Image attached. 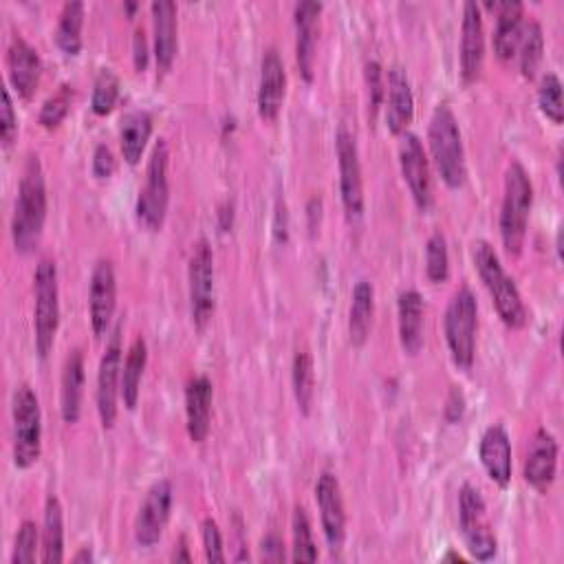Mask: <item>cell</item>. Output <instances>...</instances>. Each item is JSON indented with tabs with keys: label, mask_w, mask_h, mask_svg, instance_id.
Returning <instances> with one entry per match:
<instances>
[{
	"label": "cell",
	"mask_w": 564,
	"mask_h": 564,
	"mask_svg": "<svg viewBox=\"0 0 564 564\" xmlns=\"http://www.w3.org/2000/svg\"><path fill=\"white\" fill-rule=\"evenodd\" d=\"M46 220V181L37 154H29L22 167L18 196L11 216V238L15 251L29 253L40 245Z\"/></svg>",
	"instance_id": "obj_1"
},
{
	"label": "cell",
	"mask_w": 564,
	"mask_h": 564,
	"mask_svg": "<svg viewBox=\"0 0 564 564\" xmlns=\"http://www.w3.org/2000/svg\"><path fill=\"white\" fill-rule=\"evenodd\" d=\"M427 143H430L432 161L443 183L452 189L463 187L467 178L465 148H463L458 121L447 104H438L434 108L427 126Z\"/></svg>",
	"instance_id": "obj_2"
},
{
	"label": "cell",
	"mask_w": 564,
	"mask_h": 564,
	"mask_svg": "<svg viewBox=\"0 0 564 564\" xmlns=\"http://www.w3.org/2000/svg\"><path fill=\"white\" fill-rule=\"evenodd\" d=\"M533 205V185L520 161H513L505 172V194L500 205V238L509 256H520L527 238V223Z\"/></svg>",
	"instance_id": "obj_3"
},
{
	"label": "cell",
	"mask_w": 564,
	"mask_h": 564,
	"mask_svg": "<svg viewBox=\"0 0 564 564\" xmlns=\"http://www.w3.org/2000/svg\"><path fill=\"white\" fill-rule=\"evenodd\" d=\"M474 264L485 289L491 295V302L500 315V319L509 328H522L527 324V308L520 297L516 282L509 278L505 267L500 264L498 253L485 240L474 242Z\"/></svg>",
	"instance_id": "obj_4"
},
{
	"label": "cell",
	"mask_w": 564,
	"mask_h": 564,
	"mask_svg": "<svg viewBox=\"0 0 564 564\" xmlns=\"http://www.w3.org/2000/svg\"><path fill=\"white\" fill-rule=\"evenodd\" d=\"M445 341L449 357L456 368L469 370L476 352V328H478V304L469 286H460L445 308Z\"/></svg>",
	"instance_id": "obj_5"
},
{
	"label": "cell",
	"mask_w": 564,
	"mask_h": 564,
	"mask_svg": "<svg viewBox=\"0 0 564 564\" xmlns=\"http://www.w3.org/2000/svg\"><path fill=\"white\" fill-rule=\"evenodd\" d=\"M33 328H35V350L44 359L55 341L59 326V289H57V267L55 260L42 258L33 273Z\"/></svg>",
	"instance_id": "obj_6"
},
{
	"label": "cell",
	"mask_w": 564,
	"mask_h": 564,
	"mask_svg": "<svg viewBox=\"0 0 564 564\" xmlns=\"http://www.w3.org/2000/svg\"><path fill=\"white\" fill-rule=\"evenodd\" d=\"M13 416V463L20 469L31 467L42 454V412L35 392L18 386L11 399Z\"/></svg>",
	"instance_id": "obj_7"
},
{
	"label": "cell",
	"mask_w": 564,
	"mask_h": 564,
	"mask_svg": "<svg viewBox=\"0 0 564 564\" xmlns=\"http://www.w3.org/2000/svg\"><path fill=\"white\" fill-rule=\"evenodd\" d=\"M167 159H170L167 143L159 139L150 152L148 167H145V183L139 189V198H137V218L150 231H159L167 214V200H170Z\"/></svg>",
	"instance_id": "obj_8"
},
{
	"label": "cell",
	"mask_w": 564,
	"mask_h": 564,
	"mask_svg": "<svg viewBox=\"0 0 564 564\" xmlns=\"http://www.w3.org/2000/svg\"><path fill=\"white\" fill-rule=\"evenodd\" d=\"M458 527L460 533L465 538V544L469 549V553L480 560L487 562L496 555V535L489 529L487 522V509H485V500L480 496V491L474 485H463L460 494H458Z\"/></svg>",
	"instance_id": "obj_9"
},
{
	"label": "cell",
	"mask_w": 564,
	"mask_h": 564,
	"mask_svg": "<svg viewBox=\"0 0 564 564\" xmlns=\"http://www.w3.org/2000/svg\"><path fill=\"white\" fill-rule=\"evenodd\" d=\"M187 282L192 322L198 330H203L214 315V253L205 238L196 240L192 247Z\"/></svg>",
	"instance_id": "obj_10"
},
{
	"label": "cell",
	"mask_w": 564,
	"mask_h": 564,
	"mask_svg": "<svg viewBox=\"0 0 564 564\" xmlns=\"http://www.w3.org/2000/svg\"><path fill=\"white\" fill-rule=\"evenodd\" d=\"M335 150H337V163H339L341 205H344L348 223H357L364 216V183H361V165H359L357 143H355V137L346 128L337 130Z\"/></svg>",
	"instance_id": "obj_11"
},
{
	"label": "cell",
	"mask_w": 564,
	"mask_h": 564,
	"mask_svg": "<svg viewBox=\"0 0 564 564\" xmlns=\"http://www.w3.org/2000/svg\"><path fill=\"white\" fill-rule=\"evenodd\" d=\"M119 390H121V335L117 326L101 355L99 370H97V390H95L99 421L106 430H110L117 419Z\"/></svg>",
	"instance_id": "obj_12"
},
{
	"label": "cell",
	"mask_w": 564,
	"mask_h": 564,
	"mask_svg": "<svg viewBox=\"0 0 564 564\" xmlns=\"http://www.w3.org/2000/svg\"><path fill=\"white\" fill-rule=\"evenodd\" d=\"M117 306V278L115 267L108 258L97 260L90 273L88 284V315H90V328L97 339H101L112 322Z\"/></svg>",
	"instance_id": "obj_13"
},
{
	"label": "cell",
	"mask_w": 564,
	"mask_h": 564,
	"mask_svg": "<svg viewBox=\"0 0 564 564\" xmlns=\"http://www.w3.org/2000/svg\"><path fill=\"white\" fill-rule=\"evenodd\" d=\"M315 502L319 509L322 531L330 553H339L344 538H346V513H344V498L341 487L335 474L322 471L315 482Z\"/></svg>",
	"instance_id": "obj_14"
},
{
	"label": "cell",
	"mask_w": 564,
	"mask_h": 564,
	"mask_svg": "<svg viewBox=\"0 0 564 564\" xmlns=\"http://www.w3.org/2000/svg\"><path fill=\"white\" fill-rule=\"evenodd\" d=\"M170 511H172V485L170 480H159L148 489L134 518V540L139 546L148 549L161 540L165 524L170 520Z\"/></svg>",
	"instance_id": "obj_15"
},
{
	"label": "cell",
	"mask_w": 564,
	"mask_h": 564,
	"mask_svg": "<svg viewBox=\"0 0 564 564\" xmlns=\"http://www.w3.org/2000/svg\"><path fill=\"white\" fill-rule=\"evenodd\" d=\"M399 165L403 181L421 212L432 207V178H430V163L423 150V143L416 134L403 132L399 141Z\"/></svg>",
	"instance_id": "obj_16"
},
{
	"label": "cell",
	"mask_w": 564,
	"mask_h": 564,
	"mask_svg": "<svg viewBox=\"0 0 564 564\" xmlns=\"http://www.w3.org/2000/svg\"><path fill=\"white\" fill-rule=\"evenodd\" d=\"M460 75L463 82L471 84L478 79L485 62V26L480 4L467 0L463 4V22H460Z\"/></svg>",
	"instance_id": "obj_17"
},
{
	"label": "cell",
	"mask_w": 564,
	"mask_h": 564,
	"mask_svg": "<svg viewBox=\"0 0 564 564\" xmlns=\"http://www.w3.org/2000/svg\"><path fill=\"white\" fill-rule=\"evenodd\" d=\"M319 13H322V2H313V0L297 2L295 9H293V18H295V59H297L300 73L306 82H313L317 33H319Z\"/></svg>",
	"instance_id": "obj_18"
},
{
	"label": "cell",
	"mask_w": 564,
	"mask_h": 564,
	"mask_svg": "<svg viewBox=\"0 0 564 564\" xmlns=\"http://www.w3.org/2000/svg\"><path fill=\"white\" fill-rule=\"evenodd\" d=\"M9 82L22 99H31L42 75V59L37 51L22 37L13 35L7 48Z\"/></svg>",
	"instance_id": "obj_19"
},
{
	"label": "cell",
	"mask_w": 564,
	"mask_h": 564,
	"mask_svg": "<svg viewBox=\"0 0 564 564\" xmlns=\"http://www.w3.org/2000/svg\"><path fill=\"white\" fill-rule=\"evenodd\" d=\"M286 95V70L280 53L271 46L262 55L258 84V115L267 121L275 119Z\"/></svg>",
	"instance_id": "obj_20"
},
{
	"label": "cell",
	"mask_w": 564,
	"mask_h": 564,
	"mask_svg": "<svg viewBox=\"0 0 564 564\" xmlns=\"http://www.w3.org/2000/svg\"><path fill=\"white\" fill-rule=\"evenodd\" d=\"M555 471H557V441L549 430L540 427L531 438V447L524 460V480L533 489L546 491L555 480Z\"/></svg>",
	"instance_id": "obj_21"
},
{
	"label": "cell",
	"mask_w": 564,
	"mask_h": 564,
	"mask_svg": "<svg viewBox=\"0 0 564 564\" xmlns=\"http://www.w3.org/2000/svg\"><path fill=\"white\" fill-rule=\"evenodd\" d=\"M386 126L392 134L408 132V126L414 117V95L410 79L401 66H392L388 70L386 84Z\"/></svg>",
	"instance_id": "obj_22"
},
{
	"label": "cell",
	"mask_w": 564,
	"mask_h": 564,
	"mask_svg": "<svg viewBox=\"0 0 564 564\" xmlns=\"http://www.w3.org/2000/svg\"><path fill=\"white\" fill-rule=\"evenodd\" d=\"M154 26V57L161 70H170L178 51V20L172 0H154L150 4Z\"/></svg>",
	"instance_id": "obj_23"
},
{
	"label": "cell",
	"mask_w": 564,
	"mask_h": 564,
	"mask_svg": "<svg viewBox=\"0 0 564 564\" xmlns=\"http://www.w3.org/2000/svg\"><path fill=\"white\" fill-rule=\"evenodd\" d=\"M478 456L487 476L498 487H507L511 480V441L502 425L496 423L485 430L480 438Z\"/></svg>",
	"instance_id": "obj_24"
},
{
	"label": "cell",
	"mask_w": 564,
	"mask_h": 564,
	"mask_svg": "<svg viewBox=\"0 0 564 564\" xmlns=\"http://www.w3.org/2000/svg\"><path fill=\"white\" fill-rule=\"evenodd\" d=\"M212 381L205 375H194L185 388V425L194 443H203L212 421Z\"/></svg>",
	"instance_id": "obj_25"
},
{
	"label": "cell",
	"mask_w": 564,
	"mask_h": 564,
	"mask_svg": "<svg viewBox=\"0 0 564 564\" xmlns=\"http://www.w3.org/2000/svg\"><path fill=\"white\" fill-rule=\"evenodd\" d=\"M489 9L496 11V29H494V53L507 62L516 57L518 40L524 24V7L518 0H505V2H489Z\"/></svg>",
	"instance_id": "obj_26"
},
{
	"label": "cell",
	"mask_w": 564,
	"mask_h": 564,
	"mask_svg": "<svg viewBox=\"0 0 564 564\" xmlns=\"http://www.w3.org/2000/svg\"><path fill=\"white\" fill-rule=\"evenodd\" d=\"M399 341L408 355H416L423 348V297L416 289L399 293Z\"/></svg>",
	"instance_id": "obj_27"
},
{
	"label": "cell",
	"mask_w": 564,
	"mask_h": 564,
	"mask_svg": "<svg viewBox=\"0 0 564 564\" xmlns=\"http://www.w3.org/2000/svg\"><path fill=\"white\" fill-rule=\"evenodd\" d=\"M59 412L64 423H77L82 414V394H84V357L82 350L75 348L68 352L64 368H62V383H59Z\"/></svg>",
	"instance_id": "obj_28"
},
{
	"label": "cell",
	"mask_w": 564,
	"mask_h": 564,
	"mask_svg": "<svg viewBox=\"0 0 564 564\" xmlns=\"http://www.w3.org/2000/svg\"><path fill=\"white\" fill-rule=\"evenodd\" d=\"M375 315V289L368 280H359L352 289L350 311H348V335L352 346H364Z\"/></svg>",
	"instance_id": "obj_29"
},
{
	"label": "cell",
	"mask_w": 564,
	"mask_h": 564,
	"mask_svg": "<svg viewBox=\"0 0 564 564\" xmlns=\"http://www.w3.org/2000/svg\"><path fill=\"white\" fill-rule=\"evenodd\" d=\"M152 134V117L145 110H130L121 119L119 128V143H121V154L130 165H137L148 139Z\"/></svg>",
	"instance_id": "obj_30"
},
{
	"label": "cell",
	"mask_w": 564,
	"mask_h": 564,
	"mask_svg": "<svg viewBox=\"0 0 564 564\" xmlns=\"http://www.w3.org/2000/svg\"><path fill=\"white\" fill-rule=\"evenodd\" d=\"M145 364H148V346H145V339L139 335L130 344L126 361L121 366V390H119V397L123 399V405L128 410L137 408L139 392H141V377H143Z\"/></svg>",
	"instance_id": "obj_31"
},
{
	"label": "cell",
	"mask_w": 564,
	"mask_h": 564,
	"mask_svg": "<svg viewBox=\"0 0 564 564\" xmlns=\"http://www.w3.org/2000/svg\"><path fill=\"white\" fill-rule=\"evenodd\" d=\"M40 560L44 564H59L64 560V516H62V505L53 494L44 502Z\"/></svg>",
	"instance_id": "obj_32"
},
{
	"label": "cell",
	"mask_w": 564,
	"mask_h": 564,
	"mask_svg": "<svg viewBox=\"0 0 564 564\" xmlns=\"http://www.w3.org/2000/svg\"><path fill=\"white\" fill-rule=\"evenodd\" d=\"M82 26H84V2L68 0L64 2L57 26H55V42L62 53L77 55L82 51Z\"/></svg>",
	"instance_id": "obj_33"
},
{
	"label": "cell",
	"mask_w": 564,
	"mask_h": 564,
	"mask_svg": "<svg viewBox=\"0 0 564 564\" xmlns=\"http://www.w3.org/2000/svg\"><path fill=\"white\" fill-rule=\"evenodd\" d=\"M542 53H544V35H542L540 22L533 20V18L524 20L516 55H518L520 70L527 79L535 77V73L540 68V62H542Z\"/></svg>",
	"instance_id": "obj_34"
},
{
	"label": "cell",
	"mask_w": 564,
	"mask_h": 564,
	"mask_svg": "<svg viewBox=\"0 0 564 564\" xmlns=\"http://www.w3.org/2000/svg\"><path fill=\"white\" fill-rule=\"evenodd\" d=\"M291 386H293V394H295L300 412L308 414L311 405H313V397H315V368H313V357L308 350H297L293 355Z\"/></svg>",
	"instance_id": "obj_35"
},
{
	"label": "cell",
	"mask_w": 564,
	"mask_h": 564,
	"mask_svg": "<svg viewBox=\"0 0 564 564\" xmlns=\"http://www.w3.org/2000/svg\"><path fill=\"white\" fill-rule=\"evenodd\" d=\"M291 533H293V562H315L317 560V546L313 540V529L306 511L302 507L293 509L291 518Z\"/></svg>",
	"instance_id": "obj_36"
},
{
	"label": "cell",
	"mask_w": 564,
	"mask_h": 564,
	"mask_svg": "<svg viewBox=\"0 0 564 564\" xmlns=\"http://www.w3.org/2000/svg\"><path fill=\"white\" fill-rule=\"evenodd\" d=\"M538 106L546 119H551L555 126L564 121V99H562V82L555 73L542 75L540 88H538Z\"/></svg>",
	"instance_id": "obj_37"
},
{
	"label": "cell",
	"mask_w": 564,
	"mask_h": 564,
	"mask_svg": "<svg viewBox=\"0 0 564 564\" xmlns=\"http://www.w3.org/2000/svg\"><path fill=\"white\" fill-rule=\"evenodd\" d=\"M425 273L434 284L445 282L449 278L447 240L441 231H434L425 242Z\"/></svg>",
	"instance_id": "obj_38"
},
{
	"label": "cell",
	"mask_w": 564,
	"mask_h": 564,
	"mask_svg": "<svg viewBox=\"0 0 564 564\" xmlns=\"http://www.w3.org/2000/svg\"><path fill=\"white\" fill-rule=\"evenodd\" d=\"M119 97V79L110 68H101L95 77L93 84V97H90V108L95 115H108Z\"/></svg>",
	"instance_id": "obj_39"
},
{
	"label": "cell",
	"mask_w": 564,
	"mask_h": 564,
	"mask_svg": "<svg viewBox=\"0 0 564 564\" xmlns=\"http://www.w3.org/2000/svg\"><path fill=\"white\" fill-rule=\"evenodd\" d=\"M70 97H73V88L68 84H62L57 93H53L40 108V115H37V121L44 126V128H57L64 117L68 115V108H70Z\"/></svg>",
	"instance_id": "obj_40"
},
{
	"label": "cell",
	"mask_w": 564,
	"mask_h": 564,
	"mask_svg": "<svg viewBox=\"0 0 564 564\" xmlns=\"http://www.w3.org/2000/svg\"><path fill=\"white\" fill-rule=\"evenodd\" d=\"M37 540H40V531H37L35 522L24 520V522L20 524L18 533H15L11 562H13V564H31V562H35Z\"/></svg>",
	"instance_id": "obj_41"
},
{
	"label": "cell",
	"mask_w": 564,
	"mask_h": 564,
	"mask_svg": "<svg viewBox=\"0 0 564 564\" xmlns=\"http://www.w3.org/2000/svg\"><path fill=\"white\" fill-rule=\"evenodd\" d=\"M200 538H203V551L207 562H225V549H223V535L218 524L212 518H205L200 524Z\"/></svg>",
	"instance_id": "obj_42"
},
{
	"label": "cell",
	"mask_w": 564,
	"mask_h": 564,
	"mask_svg": "<svg viewBox=\"0 0 564 564\" xmlns=\"http://www.w3.org/2000/svg\"><path fill=\"white\" fill-rule=\"evenodd\" d=\"M366 84H368V97H370V108L377 110L386 97V84H383V70L381 64L375 59L366 62Z\"/></svg>",
	"instance_id": "obj_43"
},
{
	"label": "cell",
	"mask_w": 564,
	"mask_h": 564,
	"mask_svg": "<svg viewBox=\"0 0 564 564\" xmlns=\"http://www.w3.org/2000/svg\"><path fill=\"white\" fill-rule=\"evenodd\" d=\"M18 134V117L13 112V104H11V95L9 88H2V121H0V139H2V148H9L13 143Z\"/></svg>",
	"instance_id": "obj_44"
},
{
	"label": "cell",
	"mask_w": 564,
	"mask_h": 564,
	"mask_svg": "<svg viewBox=\"0 0 564 564\" xmlns=\"http://www.w3.org/2000/svg\"><path fill=\"white\" fill-rule=\"evenodd\" d=\"M115 172V156L108 145H97L93 152V174L97 178H108Z\"/></svg>",
	"instance_id": "obj_45"
},
{
	"label": "cell",
	"mask_w": 564,
	"mask_h": 564,
	"mask_svg": "<svg viewBox=\"0 0 564 564\" xmlns=\"http://www.w3.org/2000/svg\"><path fill=\"white\" fill-rule=\"evenodd\" d=\"M132 62L137 70H143L148 66V42H145V31L141 26L132 35Z\"/></svg>",
	"instance_id": "obj_46"
},
{
	"label": "cell",
	"mask_w": 564,
	"mask_h": 564,
	"mask_svg": "<svg viewBox=\"0 0 564 564\" xmlns=\"http://www.w3.org/2000/svg\"><path fill=\"white\" fill-rule=\"evenodd\" d=\"M260 551H262V560H269V562H282L284 560V544H282L280 535H275V533H269V535L262 538Z\"/></svg>",
	"instance_id": "obj_47"
},
{
	"label": "cell",
	"mask_w": 564,
	"mask_h": 564,
	"mask_svg": "<svg viewBox=\"0 0 564 564\" xmlns=\"http://www.w3.org/2000/svg\"><path fill=\"white\" fill-rule=\"evenodd\" d=\"M465 412V399H463V392L458 388H452L449 390V397H447V405H445V416L447 421H458Z\"/></svg>",
	"instance_id": "obj_48"
},
{
	"label": "cell",
	"mask_w": 564,
	"mask_h": 564,
	"mask_svg": "<svg viewBox=\"0 0 564 564\" xmlns=\"http://www.w3.org/2000/svg\"><path fill=\"white\" fill-rule=\"evenodd\" d=\"M93 560H95V557H93V551H90L88 546H84L82 551H77V553L73 555V562H77V564H82V562L88 564V562H93Z\"/></svg>",
	"instance_id": "obj_49"
}]
</instances>
